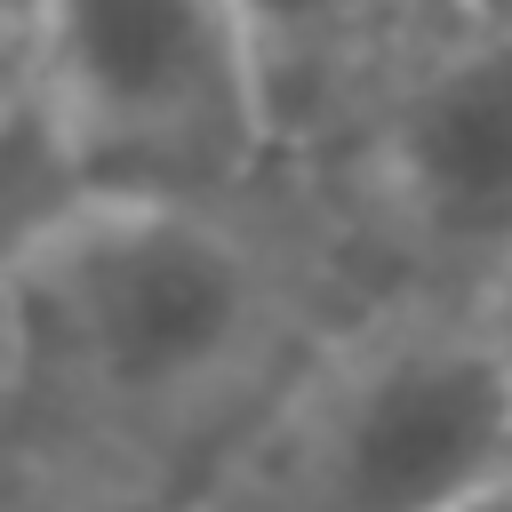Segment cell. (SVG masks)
I'll return each instance as SVG.
<instances>
[{
	"mask_svg": "<svg viewBox=\"0 0 512 512\" xmlns=\"http://www.w3.org/2000/svg\"><path fill=\"white\" fill-rule=\"evenodd\" d=\"M272 272L192 192H88L16 240V360L104 424H176L272 344Z\"/></svg>",
	"mask_w": 512,
	"mask_h": 512,
	"instance_id": "1",
	"label": "cell"
},
{
	"mask_svg": "<svg viewBox=\"0 0 512 512\" xmlns=\"http://www.w3.org/2000/svg\"><path fill=\"white\" fill-rule=\"evenodd\" d=\"M8 88L56 136L80 192L208 200L264 152L280 112L240 0H56Z\"/></svg>",
	"mask_w": 512,
	"mask_h": 512,
	"instance_id": "2",
	"label": "cell"
},
{
	"mask_svg": "<svg viewBox=\"0 0 512 512\" xmlns=\"http://www.w3.org/2000/svg\"><path fill=\"white\" fill-rule=\"evenodd\" d=\"M512 480V328L416 320L344 352L224 512H464Z\"/></svg>",
	"mask_w": 512,
	"mask_h": 512,
	"instance_id": "3",
	"label": "cell"
},
{
	"mask_svg": "<svg viewBox=\"0 0 512 512\" xmlns=\"http://www.w3.org/2000/svg\"><path fill=\"white\" fill-rule=\"evenodd\" d=\"M376 192L424 264L456 280H512V8L392 88Z\"/></svg>",
	"mask_w": 512,
	"mask_h": 512,
	"instance_id": "4",
	"label": "cell"
},
{
	"mask_svg": "<svg viewBox=\"0 0 512 512\" xmlns=\"http://www.w3.org/2000/svg\"><path fill=\"white\" fill-rule=\"evenodd\" d=\"M256 24V48L272 64V96L288 72H320L344 48H360V32L392 8V0H240Z\"/></svg>",
	"mask_w": 512,
	"mask_h": 512,
	"instance_id": "5",
	"label": "cell"
},
{
	"mask_svg": "<svg viewBox=\"0 0 512 512\" xmlns=\"http://www.w3.org/2000/svg\"><path fill=\"white\" fill-rule=\"evenodd\" d=\"M48 16H56V0H0V24H8V64H24V56H32V40L48 32Z\"/></svg>",
	"mask_w": 512,
	"mask_h": 512,
	"instance_id": "6",
	"label": "cell"
},
{
	"mask_svg": "<svg viewBox=\"0 0 512 512\" xmlns=\"http://www.w3.org/2000/svg\"><path fill=\"white\" fill-rule=\"evenodd\" d=\"M464 512H512V480H496V488H488V496H472Z\"/></svg>",
	"mask_w": 512,
	"mask_h": 512,
	"instance_id": "7",
	"label": "cell"
},
{
	"mask_svg": "<svg viewBox=\"0 0 512 512\" xmlns=\"http://www.w3.org/2000/svg\"><path fill=\"white\" fill-rule=\"evenodd\" d=\"M504 8H512V0H504Z\"/></svg>",
	"mask_w": 512,
	"mask_h": 512,
	"instance_id": "8",
	"label": "cell"
}]
</instances>
